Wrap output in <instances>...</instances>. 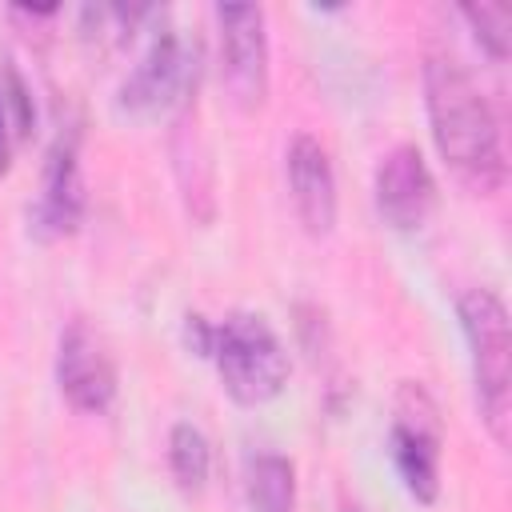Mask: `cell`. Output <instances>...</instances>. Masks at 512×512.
I'll use <instances>...</instances> for the list:
<instances>
[{
    "label": "cell",
    "mask_w": 512,
    "mask_h": 512,
    "mask_svg": "<svg viewBox=\"0 0 512 512\" xmlns=\"http://www.w3.org/2000/svg\"><path fill=\"white\" fill-rule=\"evenodd\" d=\"M56 384H60L64 400L76 412L100 416L116 400V368H112V356H108L104 340L84 320H72L64 328V336H60Z\"/></svg>",
    "instance_id": "cell-7"
},
{
    "label": "cell",
    "mask_w": 512,
    "mask_h": 512,
    "mask_svg": "<svg viewBox=\"0 0 512 512\" xmlns=\"http://www.w3.org/2000/svg\"><path fill=\"white\" fill-rule=\"evenodd\" d=\"M440 440H444V432H440L436 400L424 392V384L404 380L396 392L388 448H392V464H396L404 488L420 504H432L440 496Z\"/></svg>",
    "instance_id": "cell-4"
},
{
    "label": "cell",
    "mask_w": 512,
    "mask_h": 512,
    "mask_svg": "<svg viewBox=\"0 0 512 512\" xmlns=\"http://www.w3.org/2000/svg\"><path fill=\"white\" fill-rule=\"evenodd\" d=\"M460 16L472 24L480 48L492 60H504L508 56V8H500V4H464Z\"/></svg>",
    "instance_id": "cell-14"
},
{
    "label": "cell",
    "mask_w": 512,
    "mask_h": 512,
    "mask_svg": "<svg viewBox=\"0 0 512 512\" xmlns=\"http://www.w3.org/2000/svg\"><path fill=\"white\" fill-rule=\"evenodd\" d=\"M372 192H376V208H380L384 224H392L396 232L424 228V220L436 208V180H432L420 148H412V144H400L380 160Z\"/></svg>",
    "instance_id": "cell-8"
},
{
    "label": "cell",
    "mask_w": 512,
    "mask_h": 512,
    "mask_svg": "<svg viewBox=\"0 0 512 512\" xmlns=\"http://www.w3.org/2000/svg\"><path fill=\"white\" fill-rule=\"evenodd\" d=\"M340 512H364V508H360V504H344Z\"/></svg>",
    "instance_id": "cell-18"
},
{
    "label": "cell",
    "mask_w": 512,
    "mask_h": 512,
    "mask_svg": "<svg viewBox=\"0 0 512 512\" xmlns=\"http://www.w3.org/2000/svg\"><path fill=\"white\" fill-rule=\"evenodd\" d=\"M460 328L472 352V380H476V404L496 436V444H508V416H512V328L508 308L492 288H468L460 296Z\"/></svg>",
    "instance_id": "cell-2"
},
{
    "label": "cell",
    "mask_w": 512,
    "mask_h": 512,
    "mask_svg": "<svg viewBox=\"0 0 512 512\" xmlns=\"http://www.w3.org/2000/svg\"><path fill=\"white\" fill-rule=\"evenodd\" d=\"M248 504L252 512H292L296 508V468L280 452H260L248 460Z\"/></svg>",
    "instance_id": "cell-11"
},
{
    "label": "cell",
    "mask_w": 512,
    "mask_h": 512,
    "mask_svg": "<svg viewBox=\"0 0 512 512\" xmlns=\"http://www.w3.org/2000/svg\"><path fill=\"white\" fill-rule=\"evenodd\" d=\"M220 56L224 84L240 108H260L268 96V32L256 4H220Z\"/></svg>",
    "instance_id": "cell-5"
},
{
    "label": "cell",
    "mask_w": 512,
    "mask_h": 512,
    "mask_svg": "<svg viewBox=\"0 0 512 512\" xmlns=\"http://www.w3.org/2000/svg\"><path fill=\"white\" fill-rule=\"evenodd\" d=\"M208 468H212L208 436L188 420L172 424V432H168V472H172V480L184 492H200L204 480H208Z\"/></svg>",
    "instance_id": "cell-12"
},
{
    "label": "cell",
    "mask_w": 512,
    "mask_h": 512,
    "mask_svg": "<svg viewBox=\"0 0 512 512\" xmlns=\"http://www.w3.org/2000/svg\"><path fill=\"white\" fill-rule=\"evenodd\" d=\"M0 96H4V108H8V120H12V136H28L36 128V108H32L28 84L20 80L16 68L0 72Z\"/></svg>",
    "instance_id": "cell-15"
},
{
    "label": "cell",
    "mask_w": 512,
    "mask_h": 512,
    "mask_svg": "<svg viewBox=\"0 0 512 512\" xmlns=\"http://www.w3.org/2000/svg\"><path fill=\"white\" fill-rule=\"evenodd\" d=\"M424 108L440 156L480 192L504 184V144L500 120L476 80L448 56H428L424 64Z\"/></svg>",
    "instance_id": "cell-1"
},
{
    "label": "cell",
    "mask_w": 512,
    "mask_h": 512,
    "mask_svg": "<svg viewBox=\"0 0 512 512\" xmlns=\"http://www.w3.org/2000/svg\"><path fill=\"white\" fill-rule=\"evenodd\" d=\"M12 120H8V108H4V96H0V172L8 168V152H12Z\"/></svg>",
    "instance_id": "cell-17"
},
{
    "label": "cell",
    "mask_w": 512,
    "mask_h": 512,
    "mask_svg": "<svg viewBox=\"0 0 512 512\" xmlns=\"http://www.w3.org/2000/svg\"><path fill=\"white\" fill-rule=\"evenodd\" d=\"M148 16V8H124V4H84L80 8V36L96 48L128 44L136 24Z\"/></svg>",
    "instance_id": "cell-13"
},
{
    "label": "cell",
    "mask_w": 512,
    "mask_h": 512,
    "mask_svg": "<svg viewBox=\"0 0 512 512\" xmlns=\"http://www.w3.org/2000/svg\"><path fill=\"white\" fill-rule=\"evenodd\" d=\"M284 160H288V188H292V204H296L300 224L312 236L332 232V224H336V172H332L324 144L316 136L300 132L288 144Z\"/></svg>",
    "instance_id": "cell-9"
},
{
    "label": "cell",
    "mask_w": 512,
    "mask_h": 512,
    "mask_svg": "<svg viewBox=\"0 0 512 512\" xmlns=\"http://www.w3.org/2000/svg\"><path fill=\"white\" fill-rule=\"evenodd\" d=\"M184 340H188V348H192L196 356H208V348H212V324H208L204 316H188Z\"/></svg>",
    "instance_id": "cell-16"
},
{
    "label": "cell",
    "mask_w": 512,
    "mask_h": 512,
    "mask_svg": "<svg viewBox=\"0 0 512 512\" xmlns=\"http://www.w3.org/2000/svg\"><path fill=\"white\" fill-rule=\"evenodd\" d=\"M196 80V64L184 48V40L176 32H160L148 52L140 56V64L124 76L116 108L124 116H152L160 108H168L184 88H192Z\"/></svg>",
    "instance_id": "cell-6"
},
{
    "label": "cell",
    "mask_w": 512,
    "mask_h": 512,
    "mask_svg": "<svg viewBox=\"0 0 512 512\" xmlns=\"http://www.w3.org/2000/svg\"><path fill=\"white\" fill-rule=\"evenodd\" d=\"M208 356L236 404H264L280 396L288 380V352L272 324L256 312H232L224 324H212Z\"/></svg>",
    "instance_id": "cell-3"
},
{
    "label": "cell",
    "mask_w": 512,
    "mask_h": 512,
    "mask_svg": "<svg viewBox=\"0 0 512 512\" xmlns=\"http://www.w3.org/2000/svg\"><path fill=\"white\" fill-rule=\"evenodd\" d=\"M84 212V188H80V164H76V132H60L48 164H44V192L36 204V232L64 236L80 224Z\"/></svg>",
    "instance_id": "cell-10"
}]
</instances>
